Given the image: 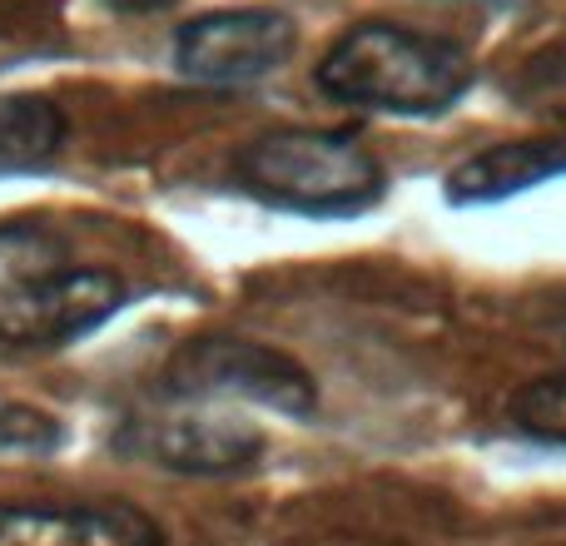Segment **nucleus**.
Returning <instances> with one entry per match:
<instances>
[{
	"mask_svg": "<svg viewBox=\"0 0 566 546\" xmlns=\"http://www.w3.org/2000/svg\"><path fill=\"white\" fill-rule=\"evenodd\" d=\"M125 308V279L80 264L55 229L35 219L0 224V343L65 348Z\"/></svg>",
	"mask_w": 566,
	"mask_h": 546,
	"instance_id": "1",
	"label": "nucleus"
},
{
	"mask_svg": "<svg viewBox=\"0 0 566 546\" xmlns=\"http://www.w3.org/2000/svg\"><path fill=\"white\" fill-rule=\"evenodd\" d=\"M472 55L448 35L392 20H363L323 50L318 90L378 115H442L472 90Z\"/></svg>",
	"mask_w": 566,
	"mask_h": 546,
	"instance_id": "2",
	"label": "nucleus"
},
{
	"mask_svg": "<svg viewBox=\"0 0 566 546\" xmlns=\"http://www.w3.org/2000/svg\"><path fill=\"white\" fill-rule=\"evenodd\" d=\"M234 179L254 199L289 214L343 219L382 199V165L373 149L338 129H274L239 149Z\"/></svg>",
	"mask_w": 566,
	"mask_h": 546,
	"instance_id": "3",
	"label": "nucleus"
},
{
	"mask_svg": "<svg viewBox=\"0 0 566 546\" xmlns=\"http://www.w3.org/2000/svg\"><path fill=\"white\" fill-rule=\"evenodd\" d=\"M165 382L175 398H244L289 418H308L318 408L308 372L289 353L249 338H189L169 358Z\"/></svg>",
	"mask_w": 566,
	"mask_h": 546,
	"instance_id": "4",
	"label": "nucleus"
},
{
	"mask_svg": "<svg viewBox=\"0 0 566 546\" xmlns=\"http://www.w3.org/2000/svg\"><path fill=\"white\" fill-rule=\"evenodd\" d=\"M298 50V30L283 10L244 6V10H209V15L179 25L175 65L195 85H254L289 65Z\"/></svg>",
	"mask_w": 566,
	"mask_h": 546,
	"instance_id": "5",
	"label": "nucleus"
},
{
	"mask_svg": "<svg viewBox=\"0 0 566 546\" xmlns=\"http://www.w3.org/2000/svg\"><path fill=\"white\" fill-rule=\"evenodd\" d=\"M119 452L149 462L165 472H189V477H229L259 462L264 432L224 408H179L159 418H139L119 432Z\"/></svg>",
	"mask_w": 566,
	"mask_h": 546,
	"instance_id": "6",
	"label": "nucleus"
},
{
	"mask_svg": "<svg viewBox=\"0 0 566 546\" xmlns=\"http://www.w3.org/2000/svg\"><path fill=\"white\" fill-rule=\"evenodd\" d=\"M0 546H165L129 502H0Z\"/></svg>",
	"mask_w": 566,
	"mask_h": 546,
	"instance_id": "7",
	"label": "nucleus"
},
{
	"mask_svg": "<svg viewBox=\"0 0 566 546\" xmlns=\"http://www.w3.org/2000/svg\"><path fill=\"white\" fill-rule=\"evenodd\" d=\"M566 175V135H537V139H502L478 155H468L448 175L452 204H492V199H512L532 185Z\"/></svg>",
	"mask_w": 566,
	"mask_h": 546,
	"instance_id": "8",
	"label": "nucleus"
},
{
	"mask_svg": "<svg viewBox=\"0 0 566 546\" xmlns=\"http://www.w3.org/2000/svg\"><path fill=\"white\" fill-rule=\"evenodd\" d=\"M65 109L45 95H0V175L45 169L65 149Z\"/></svg>",
	"mask_w": 566,
	"mask_h": 546,
	"instance_id": "9",
	"label": "nucleus"
},
{
	"mask_svg": "<svg viewBox=\"0 0 566 546\" xmlns=\"http://www.w3.org/2000/svg\"><path fill=\"white\" fill-rule=\"evenodd\" d=\"M512 95L522 109H537V115L566 125V40L537 50V55L522 65V75L512 80Z\"/></svg>",
	"mask_w": 566,
	"mask_h": 546,
	"instance_id": "10",
	"label": "nucleus"
},
{
	"mask_svg": "<svg viewBox=\"0 0 566 546\" xmlns=\"http://www.w3.org/2000/svg\"><path fill=\"white\" fill-rule=\"evenodd\" d=\"M512 422L542 442H562L566 448V368L547 372V378L517 388L512 398Z\"/></svg>",
	"mask_w": 566,
	"mask_h": 546,
	"instance_id": "11",
	"label": "nucleus"
},
{
	"mask_svg": "<svg viewBox=\"0 0 566 546\" xmlns=\"http://www.w3.org/2000/svg\"><path fill=\"white\" fill-rule=\"evenodd\" d=\"M10 442L40 452V448H50V442H55V422H50L45 412L6 408V412H0V448H10Z\"/></svg>",
	"mask_w": 566,
	"mask_h": 546,
	"instance_id": "12",
	"label": "nucleus"
}]
</instances>
